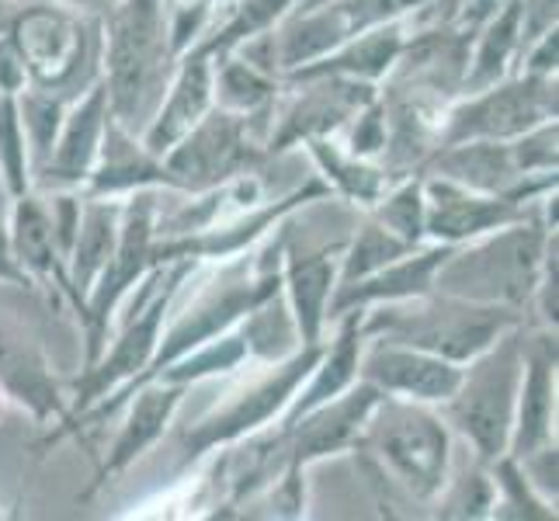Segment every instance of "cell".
Returning a JSON list of instances; mask_svg holds the SVG:
<instances>
[{
  "label": "cell",
  "mask_w": 559,
  "mask_h": 521,
  "mask_svg": "<svg viewBox=\"0 0 559 521\" xmlns=\"http://www.w3.org/2000/svg\"><path fill=\"white\" fill-rule=\"evenodd\" d=\"M223 91H226V98L234 102V105L250 108V105H258L267 94V84L250 67H229L223 73Z\"/></svg>",
  "instance_id": "e575fe53"
},
{
  "label": "cell",
  "mask_w": 559,
  "mask_h": 521,
  "mask_svg": "<svg viewBox=\"0 0 559 521\" xmlns=\"http://www.w3.org/2000/svg\"><path fill=\"white\" fill-rule=\"evenodd\" d=\"M528 379H525V400H522V428H518V452H532L538 441L546 438V424H549V396H552V382H549V358L538 355L528 365Z\"/></svg>",
  "instance_id": "d4e9b609"
},
{
  "label": "cell",
  "mask_w": 559,
  "mask_h": 521,
  "mask_svg": "<svg viewBox=\"0 0 559 521\" xmlns=\"http://www.w3.org/2000/svg\"><path fill=\"white\" fill-rule=\"evenodd\" d=\"M365 376L385 390L407 393L417 400H449L459 393V369L441 355L417 347H379L365 365Z\"/></svg>",
  "instance_id": "52a82bcc"
},
{
  "label": "cell",
  "mask_w": 559,
  "mask_h": 521,
  "mask_svg": "<svg viewBox=\"0 0 559 521\" xmlns=\"http://www.w3.org/2000/svg\"><path fill=\"white\" fill-rule=\"evenodd\" d=\"M518 17H522V4H508V11L490 25L487 38H484V49H479V60H476L479 67H476L473 81H487V76H493V70H500V63L508 60V52L518 38Z\"/></svg>",
  "instance_id": "4dcf8cb0"
},
{
  "label": "cell",
  "mask_w": 559,
  "mask_h": 521,
  "mask_svg": "<svg viewBox=\"0 0 559 521\" xmlns=\"http://www.w3.org/2000/svg\"><path fill=\"white\" fill-rule=\"evenodd\" d=\"M403 250H407V244H403L400 237H393L390 229H365V234L358 237L355 250H352V261H348V272H344V282H355V279H365L372 275L376 268L396 261Z\"/></svg>",
  "instance_id": "83f0119b"
},
{
  "label": "cell",
  "mask_w": 559,
  "mask_h": 521,
  "mask_svg": "<svg viewBox=\"0 0 559 521\" xmlns=\"http://www.w3.org/2000/svg\"><path fill=\"white\" fill-rule=\"evenodd\" d=\"M0 275H14V268L8 261V237H4V229H0Z\"/></svg>",
  "instance_id": "74e56055"
},
{
  "label": "cell",
  "mask_w": 559,
  "mask_h": 521,
  "mask_svg": "<svg viewBox=\"0 0 559 521\" xmlns=\"http://www.w3.org/2000/svg\"><path fill=\"white\" fill-rule=\"evenodd\" d=\"M556 108V94L543 81H525V84H511L504 91H493L487 98L473 102L469 108H462L455 115V129L452 140H479V137H518V132H528L546 115Z\"/></svg>",
  "instance_id": "8992f818"
},
{
  "label": "cell",
  "mask_w": 559,
  "mask_h": 521,
  "mask_svg": "<svg viewBox=\"0 0 559 521\" xmlns=\"http://www.w3.org/2000/svg\"><path fill=\"white\" fill-rule=\"evenodd\" d=\"M518 347L514 341H504L497 352L479 365L469 376L466 390H459L462 396L455 400V421L462 424L479 452L497 455L504 452V441L511 431V407H514V393H518Z\"/></svg>",
  "instance_id": "3957f363"
},
{
  "label": "cell",
  "mask_w": 559,
  "mask_h": 521,
  "mask_svg": "<svg viewBox=\"0 0 559 521\" xmlns=\"http://www.w3.org/2000/svg\"><path fill=\"white\" fill-rule=\"evenodd\" d=\"M111 244H115V226H111V209L94 205L84 216L81 240H76V264H73V282L76 288H87L91 279L111 261Z\"/></svg>",
  "instance_id": "603a6c76"
},
{
  "label": "cell",
  "mask_w": 559,
  "mask_h": 521,
  "mask_svg": "<svg viewBox=\"0 0 559 521\" xmlns=\"http://www.w3.org/2000/svg\"><path fill=\"white\" fill-rule=\"evenodd\" d=\"M0 379L22 400H28L38 414L56 411V390L46 379L43 362L35 358V352L25 341H17L4 331H0Z\"/></svg>",
  "instance_id": "e0dca14e"
},
{
  "label": "cell",
  "mask_w": 559,
  "mask_h": 521,
  "mask_svg": "<svg viewBox=\"0 0 559 521\" xmlns=\"http://www.w3.org/2000/svg\"><path fill=\"white\" fill-rule=\"evenodd\" d=\"M348 87H341V91H334L331 94V87H326L323 94H317V98L310 102V105H302L299 111H296V119H293V126H288V132L282 140H293V137H299V132H310V129H323V126H331V122H337L344 111H348V105H355V102H365V94H344Z\"/></svg>",
  "instance_id": "f546056e"
},
{
  "label": "cell",
  "mask_w": 559,
  "mask_h": 521,
  "mask_svg": "<svg viewBox=\"0 0 559 521\" xmlns=\"http://www.w3.org/2000/svg\"><path fill=\"white\" fill-rule=\"evenodd\" d=\"M240 157V140H237V126L229 122V115H212L209 122H202L185 146L170 157V174H181L185 181H216L234 167Z\"/></svg>",
  "instance_id": "8fae6325"
},
{
  "label": "cell",
  "mask_w": 559,
  "mask_h": 521,
  "mask_svg": "<svg viewBox=\"0 0 559 521\" xmlns=\"http://www.w3.org/2000/svg\"><path fill=\"white\" fill-rule=\"evenodd\" d=\"M105 98H108V91L98 87L81 108L73 111V119L67 122L60 153H56V170H60L63 178H76V174H84L91 153H94V143H98V132H102Z\"/></svg>",
  "instance_id": "ffe728a7"
},
{
  "label": "cell",
  "mask_w": 559,
  "mask_h": 521,
  "mask_svg": "<svg viewBox=\"0 0 559 521\" xmlns=\"http://www.w3.org/2000/svg\"><path fill=\"white\" fill-rule=\"evenodd\" d=\"M111 84H105L115 111L136 119L153 98L160 76V0H126L111 28Z\"/></svg>",
  "instance_id": "7a4b0ae2"
},
{
  "label": "cell",
  "mask_w": 559,
  "mask_h": 521,
  "mask_svg": "<svg viewBox=\"0 0 559 521\" xmlns=\"http://www.w3.org/2000/svg\"><path fill=\"white\" fill-rule=\"evenodd\" d=\"M376 400H379L376 386H361L358 393L337 400L334 407H326L317 417L306 421V428L299 431V459L323 455V452L344 446V441L352 438V431H358V424L372 411Z\"/></svg>",
  "instance_id": "5bb4252c"
},
{
  "label": "cell",
  "mask_w": 559,
  "mask_h": 521,
  "mask_svg": "<svg viewBox=\"0 0 559 521\" xmlns=\"http://www.w3.org/2000/svg\"><path fill=\"white\" fill-rule=\"evenodd\" d=\"M205 105H209V70H205V63L195 60L185 67L175 94H170L167 108L160 111L157 126H153L150 150L160 153L167 146H175L181 137H188V132L199 126V115L205 111Z\"/></svg>",
  "instance_id": "4fadbf2b"
},
{
  "label": "cell",
  "mask_w": 559,
  "mask_h": 521,
  "mask_svg": "<svg viewBox=\"0 0 559 521\" xmlns=\"http://www.w3.org/2000/svg\"><path fill=\"white\" fill-rule=\"evenodd\" d=\"M400 4H407V8H411V4H420V0H400Z\"/></svg>",
  "instance_id": "f35d334b"
},
{
  "label": "cell",
  "mask_w": 559,
  "mask_h": 521,
  "mask_svg": "<svg viewBox=\"0 0 559 521\" xmlns=\"http://www.w3.org/2000/svg\"><path fill=\"white\" fill-rule=\"evenodd\" d=\"M240 355H243L240 341H219V344H212L209 352L188 358L181 369L170 372L167 379H188V376H202V372H212V369H229V365H234Z\"/></svg>",
  "instance_id": "836d02e7"
},
{
  "label": "cell",
  "mask_w": 559,
  "mask_h": 521,
  "mask_svg": "<svg viewBox=\"0 0 559 521\" xmlns=\"http://www.w3.org/2000/svg\"><path fill=\"white\" fill-rule=\"evenodd\" d=\"M160 317H164V299L153 303L150 310L129 327L126 338L119 341V347H115V355L105 362V369H98V372L91 376L84 403L98 396V393L105 390V386H111V382H119L122 376H132L136 369H143V362H146L150 352H153V341H157Z\"/></svg>",
  "instance_id": "2e32d148"
},
{
  "label": "cell",
  "mask_w": 559,
  "mask_h": 521,
  "mask_svg": "<svg viewBox=\"0 0 559 521\" xmlns=\"http://www.w3.org/2000/svg\"><path fill=\"white\" fill-rule=\"evenodd\" d=\"M355 365H358V341H355V327H348L344 338L337 341V347L331 352V358L323 362V369H320V376L313 382V390L299 400V414L313 411L317 403H323L326 396L341 393V386L355 376Z\"/></svg>",
  "instance_id": "4316f807"
},
{
  "label": "cell",
  "mask_w": 559,
  "mask_h": 521,
  "mask_svg": "<svg viewBox=\"0 0 559 521\" xmlns=\"http://www.w3.org/2000/svg\"><path fill=\"white\" fill-rule=\"evenodd\" d=\"M317 365V352H306L302 358H296L293 365H285V369L275 376V379H267L261 390L254 393H247L237 407H229L226 414H219L212 424H205V428L195 435V438H188V449H205V446H216V441H226V438H237L250 428H258L261 421L272 417L282 403L293 396V390L299 386V379L310 372Z\"/></svg>",
  "instance_id": "9c48e42d"
},
{
  "label": "cell",
  "mask_w": 559,
  "mask_h": 521,
  "mask_svg": "<svg viewBox=\"0 0 559 521\" xmlns=\"http://www.w3.org/2000/svg\"><path fill=\"white\" fill-rule=\"evenodd\" d=\"M146 244H150V205L143 202L140 209H132V216H129V223L122 229V240H119V247H115V261H111L108 275H105L98 303H94V317H98V320H105L108 306L119 299V293L132 279H136L140 264L146 258Z\"/></svg>",
  "instance_id": "ac0fdd59"
},
{
  "label": "cell",
  "mask_w": 559,
  "mask_h": 521,
  "mask_svg": "<svg viewBox=\"0 0 559 521\" xmlns=\"http://www.w3.org/2000/svg\"><path fill=\"white\" fill-rule=\"evenodd\" d=\"M175 403H178V390H146L140 396V403L129 414V424H126V431L119 438V446H115L111 470L126 466L132 455H140L150 441L160 435L170 411H175Z\"/></svg>",
  "instance_id": "d6986e66"
},
{
  "label": "cell",
  "mask_w": 559,
  "mask_h": 521,
  "mask_svg": "<svg viewBox=\"0 0 559 521\" xmlns=\"http://www.w3.org/2000/svg\"><path fill=\"white\" fill-rule=\"evenodd\" d=\"M331 279H334V268L326 258L296 261L293 272H288V282H293V299H296V317H299L306 341H317V334H320L323 299H326V293H331Z\"/></svg>",
  "instance_id": "44dd1931"
},
{
  "label": "cell",
  "mask_w": 559,
  "mask_h": 521,
  "mask_svg": "<svg viewBox=\"0 0 559 521\" xmlns=\"http://www.w3.org/2000/svg\"><path fill=\"white\" fill-rule=\"evenodd\" d=\"M382 140H379V119L376 115H369V119H365V129L361 132H355V146L358 150H376Z\"/></svg>",
  "instance_id": "8d00e7d4"
},
{
  "label": "cell",
  "mask_w": 559,
  "mask_h": 521,
  "mask_svg": "<svg viewBox=\"0 0 559 521\" xmlns=\"http://www.w3.org/2000/svg\"><path fill=\"white\" fill-rule=\"evenodd\" d=\"M538 254H543L538 229H511L473 254L452 258L449 264L441 261L445 268L438 272V285L473 303H522L535 285Z\"/></svg>",
  "instance_id": "6da1fadb"
},
{
  "label": "cell",
  "mask_w": 559,
  "mask_h": 521,
  "mask_svg": "<svg viewBox=\"0 0 559 521\" xmlns=\"http://www.w3.org/2000/svg\"><path fill=\"white\" fill-rule=\"evenodd\" d=\"M449 258V250H431V254H424L417 261H407V264H400L393 268V272H382L376 275L372 282H365L358 285L355 293L348 296H341V306H348V303H358V299H396V296H414L420 293L424 285L431 282V275L441 268V261Z\"/></svg>",
  "instance_id": "7402d4cb"
},
{
  "label": "cell",
  "mask_w": 559,
  "mask_h": 521,
  "mask_svg": "<svg viewBox=\"0 0 559 521\" xmlns=\"http://www.w3.org/2000/svg\"><path fill=\"white\" fill-rule=\"evenodd\" d=\"M17 52L38 81L56 84L73 70V60L81 56V35L60 14L32 11L17 25Z\"/></svg>",
  "instance_id": "30bf717a"
},
{
  "label": "cell",
  "mask_w": 559,
  "mask_h": 521,
  "mask_svg": "<svg viewBox=\"0 0 559 521\" xmlns=\"http://www.w3.org/2000/svg\"><path fill=\"white\" fill-rule=\"evenodd\" d=\"M390 11H393V0H348V4H337L334 11L306 17V22H299L285 35L282 63L299 67L306 60H313V56L341 46L352 32L379 22V17H385Z\"/></svg>",
  "instance_id": "ba28073f"
},
{
  "label": "cell",
  "mask_w": 559,
  "mask_h": 521,
  "mask_svg": "<svg viewBox=\"0 0 559 521\" xmlns=\"http://www.w3.org/2000/svg\"><path fill=\"white\" fill-rule=\"evenodd\" d=\"M52 223L35 202H22L14 216V250L35 272H52L56 264V234Z\"/></svg>",
  "instance_id": "cb8c5ba5"
},
{
  "label": "cell",
  "mask_w": 559,
  "mask_h": 521,
  "mask_svg": "<svg viewBox=\"0 0 559 521\" xmlns=\"http://www.w3.org/2000/svg\"><path fill=\"white\" fill-rule=\"evenodd\" d=\"M22 153H25V146H22V132H17L14 105L4 102V105H0V161H4V167H8V178H11L14 191L25 188V181H22V174H25Z\"/></svg>",
  "instance_id": "1f68e13d"
},
{
  "label": "cell",
  "mask_w": 559,
  "mask_h": 521,
  "mask_svg": "<svg viewBox=\"0 0 559 521\" xmlns=\"http://www.w3.org/2000/svg\"><path fill=\"white\" fill-rule=\"evenodd\" d=\"M511 205L508 202H490V199H473L462 185L435 181L431 185V205H428V229L435 237H469L479 229L508 223Z\"/></svg>",
  "instance_id": "7c38bea8"
},
{
  "label": "cell",
  "mask_w": 559,
  "mask_h": 521,
  "mask_svg": "<svg viewBox=\"0 0 559 521\" xmlns=\"http://www.w3.org/2000/svg\"><path fill=\"white\" fill-rule=\"evenodd\" d=\"M400 49L396 32H376L369 38H361L355 49H348L337 60H331V70H348V73H382L390 67V60Z\"/></svg>",
  "instance_id": "f1b7e54d"
},
{
  "label": "cell",
  "mask_w": 559,
  "mask_h": 521,
  "mask_svg": "<svg viewBox=\"0 0 559 521\" xmlns=\"http://www.w3.org/2000/svg\"><path fill=\"white\" fill-rule=\"evenodd\" d=\"M250 303H254V293H226V296H223V303L209 306V310L195 313V320L181 323L178 331L170 334V344L164 347V355H160V365H164V362H170V358H175V355H181L185 347H191V344H195V341L209 338L212 331H219V327H223L226 320H234L237 313H243Z\"/></svg>",
  "instance_id": "484cf974"
},
{
  "label": "cell",
  "mask_w": 559,
  "mask_h": 521,
  "mask_svg": "<svg viewBox=\"0 0 559 521\" xmlns=\"http://www.w3.org/2000/svg\"><path fill=\"white\" fill-rule=\"evenodd\" d=\"M504 313L484 306V310H469V306H452V310H428L420 317H400L393 320L403 341L420 352H431L441 358H473L484 347H490L504 327Z\"/></svg>",
  "instance_id": "5b68a950"
},
{
  "label": "cell",
  "mask_w": 559,
  "mask_h": 521,
  "mask_svg": "<svg viewBox=\"0 0 559 521\" xmlns=\"http://www.w3.org/2000/svg\"><path fill=\"white\" fill-rule=\"evenodd\" d=\"M376 441L385 462L414 494L428 497L441 487L449 462V438L435 417L414 407H385L376 428Z\"/></svg>",
  "instance_id": "277c9868"
},
{
  "label": "cell",
  "mask_w": 559,
  "mask_h": 521,
  "mask_svg": "<svg viewBox=\"0 0 559 521\" xmlns=\"http://www.w3.org/2000/svg\"><path fill=\"white\" fill-rule=\"evenodd\" d=\"M441 170L459 185H473L484 191H504L518 174V164H514V153L504 146L469 143V146H455L449 157L441 161Z\"/></svg>",
  "instance_id": "9a60e30c"
},
{
  "label": "cell",
  "mask_w": 559,
  "mask_h": 521,
  "mask_svg": "<svg viewBox=\"0 0 559 521\" xmlns=\"http://www.w3.org/2000/svg\"><path fill=\"white\" fill-rule=\"evenodd\" d=\"M382 216H385V226H390L393 237H400L403 244L417 240V234H420V216H424V205H420L417 188L400 191V196L390 205H385Z\"/></svg>",
  "instance_id": "d6a6232c"
},
{
  "label": "cell",
  "mask_w": 559,
  "mask_h": 521,
  "mask_svg": "<svg viewBox=\"0 0 559 521\" xmlns=\"http://www.w3.org/2000/svg\"><path fill=\"white\" fill-rule=\"evenodd\" d=\"M56 126H60V108H56L52 102H38V98H32L28 102V129H32V137H35V143H38V150H49V143H52V132H56Z\"/></svg>",
  "instance_id": "d590c367"
}]
</instances>
